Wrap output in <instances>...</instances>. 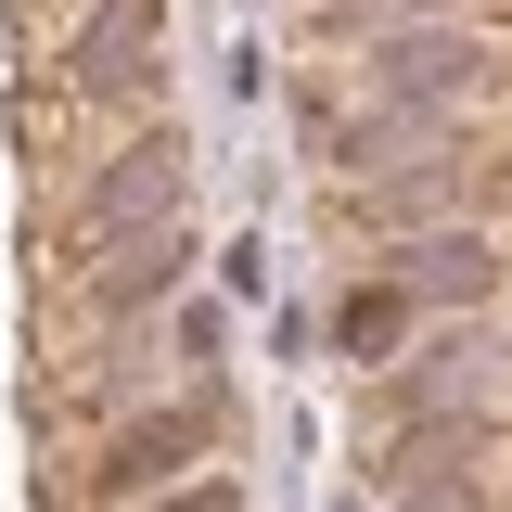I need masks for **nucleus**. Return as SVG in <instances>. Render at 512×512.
<instances>
[{"label":"nucleus","mask_w":512,"mask_h":512,"mask_svg":"<svg viewBox=\"0 0 512 512\" xmlns=\"http://www.w3.org/2000/svg\"><path fill=\"white\" fill-rule=\"evenodd\" d=\"M154 218H180V141H167V128L128 141L116 167L77 192V244H116V231H154Z\"/></svg>","instance_id":"obj_4"},{"label":"nucleus","mask_w":512,"mask_h":512,"mask_svg":"<svg viewBox=\"0 0 512 512\" xmlns=\"http://www.w3.org/2000/svg\"><path fill=\"white\" fill-rule=\"evenodd\" d=\"M167 282H180V218H154V231H128V244H116V269L90 282V308H103V320H141L154 295H167Z\"/></svg>","instance_id":"obj_6"},{"label":"nucleus","mask_w":512,"mask_h":512,"mask_svg":"<svg viewBox=\"0 0 512 512\" xmlns=\"http://www.w3.org/2000/svg\"><path fill=\"white\" fill-rule=\"evenodd\" d=\"M436 205H461V167H410V180L346 192V231H410V218H436Z\"/></svg>","instance_id":"obj_7"},{"label":"nucleus","mask_w":512,"mask_h":512,"mask_svg":"<svg viewBox=\"0 0 512 512\" xmlns=\"http://www.w3.org/2000/svg\"><path fill=\"white\" fill-rule=\"evenodd\" d=\"M397 512H474V500H461V487H410Z\"/></svg>","instance_id":"obj_10"},{"label":"nucleus","mask_w":512,"mask_h":512,"mask_svg":"<svg viewBox=\"0 0 512 512\" xmlns=\"http://www.w3.org/2000/svg\"><path fill=\"white\" fill-rule=\"evenodd\" d=\"M154 77H167V0H103L64 39V90L77 103H141Z\"/></svg>","instance_id":"obj_1"},{"label":"nucleus","mask_w":512,"mask_h":512,"mask_svg":"<svg viewBox=\"0 0 512 512\" xmlns=\"http://www.w3.org/2000/svg\"><path fill=\"white\" fill-rule=\"evenodd\" d=\"M141 512H244V500H231V487H154Z\"/></svg>","instance_id":"obj_9"},{"label":"nucleus","mask_w":512,"mask_h":512,"mask_svg":"<svg viewBox=\"0 0 512 512\" xmlns=\"http://www.w3.org/2000/svg\"><path fill=\"white\" fill-rule=\"evenodd\" d=\"M397 333H410V295H397V282H346V308H333V346H346V359H397Z\"/></svg>","instance_id":"obj_8"},{"label":"nucleus","mask_w":512,"mask_h":512,"mask_svg":"<svg viewBox=\"0 0 512 512\" xmlns=\"http://www.w3.org/2000/svg\"><path fill=\"white\" fill-rule=\"evenodd\" d=\"M372 282H397L410 308H487L500 295V244L487 231H384Z\"/></svg>","instance_id":"obj_3"},{"label":"nucleus","mask_w":512,"mask_h":512,"mask_svg":"<svg viewBox=\"0 0 512 512\" xmlns=\"http://www.w3.org/2000/svg\"><path fill=\"white\" fill-rule=\"evenodd\" d=\"M192 448H218V397H167V410L116 423L103 461H90V487H103V500H154V487H180V474H192Z\"/></svg>","instance_id":"obj_2"},{"label":"nucleus","mask_w":512,"mask_h":512,"mask_svg":"<svg viewBox=\"0 0 512 512\" xmlns=\"http://www.w3.org/2000/svg\"><path fill=\"white\" fill-rule=\"evenodd\" d=\"M372 90L397 103V116H423V103H461V90H474V39H448V26L372 39Z\"/></svg>","instance_id":"obj_5"}]
</instances>
